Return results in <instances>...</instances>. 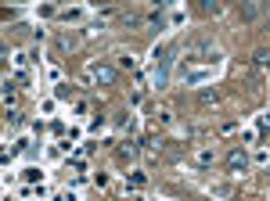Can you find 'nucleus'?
<instances>
[{
	"label": "nucleus",
	"mask_w": 270,
	"mask_h": 201,
	"mask_svg": "<svg viewBox=\"0 0 270 201\" xmlns=\"http://www.w3.org/2000/svg\"><path fill=\"white\" fill-rule=\"evenodd\" d=\"M227 166L234 169V173H238V169H245V166H249V154H245L242 147H230V154H227Z\"/></svg>",
	"instance_id": "f257e3e1"
},
{
	"label": "nucleus",
	"mask_w": 270,
	"mask_h": 201,
	"mask_svg": "<svg viewBox=\"0 0 270 201\" xmlns=\"http://www.w3.org/2000/svg\"><path fill=\"white\" fill-rule=\"evenodd\" d=\"M259 11H263L259 4H242V8H238V15H242V22H256V18H259Z\"/></svg>",
	"instance_id": "f03ea898"
},
{
	"label": "nucleus",
	"mask_w": 270,
	"mask_h": 201,
	"mask_svg": "<svg viewBox=\"0 0 270 201\" xmlns=\"http://www.w3.org/2000/svg\"><path fill=\"white\" fill-rule=\"evenodd\" d=\"M94 75L101 79V83H112V79H115V68H108V65H94Z\"/></svg>",
	"instance_id": "7ed1b4c3"
},
{
	"label": "nucleus",
	"mask_w": 270,
	"mask_h": 201,
	"mask_svg": "<svg viewBox=\"0 0 270 201\" xmlns=\"http://www.w3.org/2000/svg\"><path fill=\"white\" fill-rule=\"evenodd\" d=\"M252 61H256L259 68H266V65H270V51H266V47H259V51L252 54Z\"/></svg>",
	"instance_id": "20e7f679"
},
{
	"label": "nucleus",
	"mask_w": 270,
	"mask_h": 201,
	"mask_svg": "<svg viewBox=\"0 0 270 201\" xmlns=\"http://www.w3.org/2000/svg\"><path fill=\"white\" fill-rule=\"evenodd\" d=\"M202 11H209V15H216V11H220V4H216V0H206V4H202Z\"/></svg>",
	"instance_id": "39448f33"
},
{
	"label": "nucleus",
	"mask_w": 270,
	"mask_h": 201,
	"mask_svg": "<svg viewBox=\"0 0 270 201\" xmlns=\"http://www.w3.org/2000/svg\"><path fill=\"white\" fill-rule=\"evenodd\" d=\"M123 25H141V15H123Z\"/></svg>",
	"instance_id": "423d86ee"
}]
</instances>
